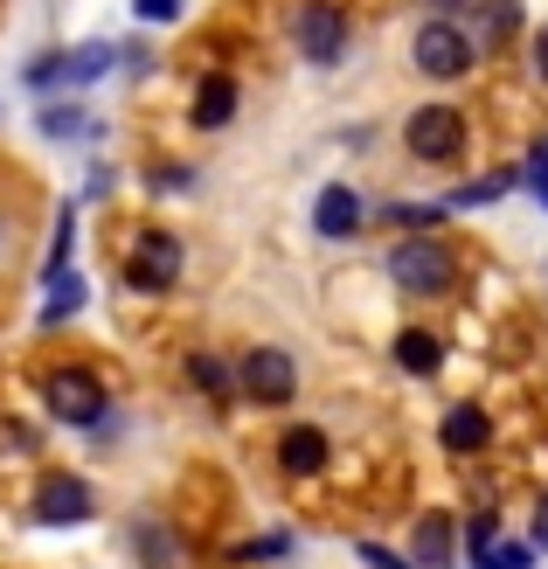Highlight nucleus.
<instances>
[{"mask_svg": "<svg viewBox=\"0 0 548 569\" xmlns=\"http://www.w3.org/2000/svg\"><path fill=\"white\" fill-rule=\"evenodd\" d=\"M21 83H28L36 98L63 91V49H42V56H28V63H21Z\"/></svg>", "mask_w": 548, "mask_h": 569, "instance_id": "20", "label": "nucleus"}, {"mask_svg": "<svg viewBox=\"0 0 548 569\" xmlns=\"http://www.w3.org/2000/svg\"><path fill=\"white\" fill-rule=\"evenodd\" d=\"M91 515H98V500L77 472H42V487H36V521L42 528H83Z\"/></svg>", "mask_w": 548, "mask_h": 569, "instance_id": "7", "label": "nucleus"}, {"mask_svg": "<svg viewBox=\"0 0 548 569\" xmlns=\"http://www.w3.org/2000/svg\"><path fill=\"white\" fill-rule=\"evenodd\" d=\"M451 556H458L451 515H424L417 521V556H410V569H451Z\"/></svg>", "mask_w": 548, "mask_h": 569, "instance_id": "15", "label": "nucleus"}, {"mask_svg": "<svg viewBox=\"0 0 548 569\" xmlns=\"http://www.w3.org/2000/svg\"><path fill=\"white\" fill-rule=\"evenodd\" d=\"M445 451H458V459H466V451H486V438H494V423H486V410H472V403H458V410H445Z\"/></svg>", "mask_w": 548, "mask_h": 569, "instance_id": "16", "label": "nucleus"}, {"mask_svg": "<svg viewBox=\"0 0 548 569\" xmlns=\"http://www.w3.org/2000/svg\"><path fill=\"white\" fill-rule=\"evenodd\" d=\"M126 284L132 292H175L181 284V237H167V230L139 237L132 258H126Z\"/></svg>", "mask_w": 548, "mask_h": 569, "instance_id": "3", "label": "nucleus"}, {"mask_svg": "<svg viewBox=\"0 0 548 569\" xmlns=\"http://www.w3.org/2000/svg\"><path fill=\"white\" fill-rule=\"evenodd\" d=\"M402 147L417 160H458L466 153V119H458L451 104H424V111H410V126H402Z\"/></svg>", "mask_w": 548, "mask_h": 569, "instance_id": "4", "label": "nucleus"}, {"mask_svg": "<svg viewBox=\"0 0 548 569\" xmlns=\"http://www.w3.org/2000/svg\"><path fill=\"white\" fill-rule=\"evenodd\" d=\"M472 21H479V36H466V42H472V49H479V42H486V49H500V42L514 36V21H521V0H479Z\"/></svg>", "mask_w": 548, "mask_h": 569, "instance_id": "17", "label": "nucleus"}, {"mask_svg": "<svg viewBox=\"0 0 548 569\" xmlns=\"http://www.w3.org/2000/svg\"><path fill=\"white\" fill-rule=\"evenodd\" d=\"M521 181H528V194H535V202L548 209V139H541L535 153H528V174H521Z\"/></svg>", "mask_w": 548, "mask_h": 569, "instance_id": "24", "label": "nucleus"}, {"mask_svg": "<svg viewBox=\"0 0 548 569\" xmlns=\"http://www.w3.org/2000/svg\"><path fill=\"white\" fill-rule=\"evenodd\" d=\"M396 368H402V376H438V368H445V340L424 333V327H402L396 333Z\"/></svg>", "mask_w": 548, "mask_h": 569, "instance_id": "14", "label": "nucleus"}, {"mask_svg": "<svg viewBox=\"0 0 548 569\" xmlns=\"http://www.w3.org/2000/svg\"><path fill=\"white\" fill-rule=\"evenodd\" d=\"M132 21H147V28L181 21V0H132Z\"/></svg>", "mask_w": 548, "mask_h": 569, "instance_id": "25", "label": "nucleus"}, {"mask_svg": "<svg viewBox=\"0 0 548 569\" xmlns=\"http://www.w3.org/2000/svg\"><path fill=\"white\" fill-rule=\"evenodd\" d=\"M389 278H396L410 299H438V292H451V278H458L451 243H438V237H402V243H389Z\"/></svg>", "mask_w": 548, "mask_h": 569, "instance_id": "1", "label": "nucleus"}, {"mask_svg": "<svg viewBox=\"0 0 548 569\" xmlns=\"http://www.w3.org/2000/svg\"><path fill=\"white\" fill-rule=\"evenodd\" d=\"M229 119H237V77H201L195 83V126L222 132Z\"/></svg>", "mask_w": 548, "mask_h": 569, "instance_id": "13", "label": "nucleus"}, {"mask_svg": "<svg viewBox=\"0 0 548 569\" xmlns=\"http://www.w3.org/2000/svg\"><path fill=\"white\" fill-rule=\"evenodd\" d=\"M0 237H8V216H0Z\"/></svg>", "mask_w": 548, "mask_h": 569, "instance_id": "31", "label": "nucleus"}, {"mask_svg": "<svg viewBox=\"0 0 548 569\" xmlns=\"http://www.w3.org/2000/svg\"><path fill=\"white\" fill-rule=\"evenodd\" d=\"M237 382L257 396V403H292V396H299V368H292V355H285V348H250Z\"/></svg>", "mask_w": 548, "mask_h": 569, "instance_id": "8", "label": "nucleus"}, {"mask_svg": "<svg viewBox=\"0 0 548 569\" xmlns=\"http://www.w3.org/2000/svg\"><path fill=\"white\" fill-rule=\"evenodd\" d=\"M70 243H77V216L63 209V216H56V250H49V258H42V284L70 271Z\"/></svg>", "mask_w": 548, "mask_h": 569, "instance_id": "23", "label": "nucleus"}, {"mask_svg": "<svg viewBox=\"0 0 548 569\" xmlns=\"http://www.w3.org/2000/svg\"><path fill=\"white\" fill-rule=\"evenodd\" d=\"M514 181H521L514 167H494V174H479V181H466V188H458L445 209H479V202H500V194H507Z\"/></svg>", "mask_w": 548, "mask_h": 569, "instance_id": "19", "label": "nucleus"}, {"mask_svg": "<svg viewBox=\"0 0 548 569\" xmlns=\"http://www.w3.org/2000/svg\"><path fill=\"white\" fill-rule=\"evenodd\" d=\"M528 549H541V556H548V500L535 507V542H528Z\"/></svg>", "mask_w": 548, "mask_h": 569, "instance_id": "29", "label": "nucleus"}, {"mask_svg": "<svg viewBox=\"0 0 548 569\" xmlns=\"http://www.w3.org/2000/svg\"><path fill=\"white\" fill-rule=\"evenodd\" d=\"M139 556H147V569L160 562V569H175V549H167V535L160 528H139Z\"/></svg>", "mask_w": 548, "mask_h": 569, "instance_id": "26", "label": "nucleus"}, {"mask_svg": "<svg viewBox=\"0 0 548 569\" xmlns=\"http://www.w3.org/2000/svg\"><path fill=\"white\" fill-rule=\"evenodd\" d=\"M361 562L368 569H410V562H402L396 549H382V542H361Z\"/></svg>", "mask_w": 548, "mask_h": 569, "instance_id": "27", "label": "nucleus"}, {"mask_svg": "<svg viewBox=\"0 0 548 569\" xmlns=\"http://www.w3.org/2000/svg\"><path fill=\"white\" fill-rule=\"evenodd\" d=\"M278 466L292 472V479H312L327 466V438H320V423H292V431L278 438Z\"/></svg>", "mask_w": 548, "mask_h": 569, "instance_id": "11", "label": "nucleus"}, {"mask_svg": "<svg viewBox=\"0 0 548 569\" xmlns=\"http://www.w3.org/2000/svg\"><path fill=\"white\" fill-rule=\"evenodd\" d=\"M410 56H417V70H424V77H438V83H458V77L472 70V42H466V28L445 21V14H430V21L417 28Z\"/></svg>", "mask_w": 548, "mask_h": 569, "instance_id": "2", "label": "nucleus"}, {"mask_svg": "<svg viewBox=\"0 0 548 569\" xmlns=\"http://www.w3.org/2000/svg\"><path fill=\"white\" fill-rule=\"evenodd\" d=\"M83 292H91V284H83L77 271L49 278V306H42V327H63V320H77V312H83Z\"/></svg>", "mask_w": 548, "mask_h": 569, "instance_id": "18", "label": "nucleus"}, {"mask_svg": "<svg viewBox=\"0 0 548 569\" xmlns=\"http://www.w3.org/2000/svg\"><path fill=\"white\" fill-rule=\"evenodd\" d=\"M111 70H119V49H111V42H70L63 49V83H70V91H91V83L111 77Z\"/></svg>", "mask_w": 548, "mask_h": 569, "instance_id": "12", "label": "nucleus"}, {"mask_svg": "<svg viewBox=\"0 0 548 569\" xmlns=\"http://www.w3.org/2000/svg\"><path fill=\"white\" fill-rule=\"evenodd\" d=\"M361 222H368V209H361V194H355V188H340V181L320 188V202H312V230H320L327 243H348Z\"/></svg>", "mask_w": 548, "mask_h": 569, "instance_id": "9", "label": "nucleus"}, {"mask_svg": "<svg viewBox=\"0 0 548 569\" xmlns=\"http://www.w3.org/2000/svg\"><path fill=\"white\" fill-rule=\"evenodd\" d=\"M292 42L306 63H340V49H348V14L333 8V0H306L299 21H292Z\"/></svg>", "mask_w": 548, "mask_h": 569, "instance_id": "6", "label": "nucleus"}, {"mask_svg": "<svg viewBox=\"0 0 548 569\" xmlns=\"http://www.w3.org/2000/svg\"><path fill=\"white\" fill-rule=\"evenodd\" d=\"M36 132H49V139H83V132H98V126L83 119L77 104H42V119H36Z\"/></svg>", "mask_w": 548, "mask_h": 569, "instance_id": "21", "label": "nucleus"}, {"mask_svg": "<svg viewBox=\"0 0 548 569\" xmlns=\"http://www.w3.org/2000/svg\"><path fill=\"white\" fill-rule=\"evenodd\" d=\"M153 181H160V188H167V194H181V188H188V181H195V167H160V174H153Z\"/></svg>", "mask_w": 548, "mask_h": 569, "instance_id": "28", "label": "nucleus"}, {"mask_svg": "<svg viewBox=\"0 0 548 569\" xmlns=\"http://www.w3.org/2000/svg\"><path fill=\"white\" fill-rule=\"evenodd\" d=\"M188 382L209 389V396H229V389H237V376H229L222 355H188Z\"/></svg>", "mask_w": 548, "mask_h": 569, "instance_id": "22", "label": "nucleus"}, {"mask_svg": "<svg viewBox=\"0 0 548 569\" xmlns=\"http://www.w3.org/2000/svg\"><path fill=\"white\" fill-rule=\"evenodd\" d=\"M535 77L548 83V21H541V36H535Z\"/></svg>", "mask_w": 548, "mask_h": 569, "instance_id": "30", "label": "nucleus"}, {"mask_svg": "<svg viewBox=\"0 0 548 569\" xmlns=\"http://www.w3.org/2000/svg\"><path fill=\"white\" fill-rule=\"evenodd\" d=\"M472 569H535V549L528 542H500V521L479 515L472 521Z\"/></svg>", "mask_w": 548, "mask_h": 569, "instance_id": "10", "label": "nucleus"}, {"mask_svg": "<svg viewBox=\"0 0 548 569\" xmlns=\"http://www.w3.org/2000/svg\"><path fill=\"white\" fill-rule=\"evenodd\" d=\"M42 403H49V417H63V423H98L104 417V382L83 376V368H49Z\"/></svg>", "mask_w": 548, "mask_h": 569, "instance_id": "5", "label": "nucleus"}]
</instances>
